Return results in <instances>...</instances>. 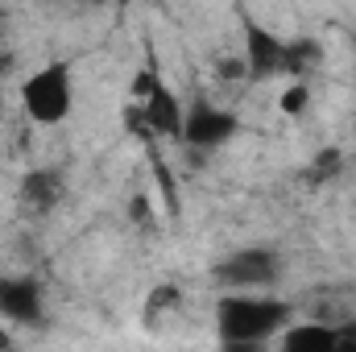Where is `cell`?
<instances>
[{"label":"cell","mask_w":356,"mask_h":352,"mask_svg":"<svg viewBox=\"0 0 356 352\" xmlns=\"http://www.w3.org/2000/svg\"><path fill=\"white\" fill-rule=\"evenodd\" d=\"M286 307L282 303H261V298H232L220 307V328L232 344H253V340H266L269 332L282 323Z\"/></svg>","instance_id":"6da1fadb"},{"label":"cell","mask_w":356,"mask_h":352,"mask_svg":"<svg viewBox=\"0 0 356 352\" xmlns=\"http://www.w3.org/2000/svg\"><path fill=\"white\" fill-rule=\"evenodd\" d=\"M25 108L42 120V125H54L67 108H71V91H67V79L58 67H46L42 75H33L25 83Z\"/></svg>","instance_id":"7a4b0ae2"},{"label":"cell","mask_w":356,"mask_h":352,"mask_svg":"<svg viewBox=\"0 0 356 352\" xmlns=\"http://www.w3.org/2000/svg\"><path fill=\"white\" fill-rule=\"evenodd\" d=\"M344 336L340 332H332V328H315V323H298V328H290L277 344H286V349H298V344H311V349H332V344H340Z\"/></svg>","instance_id":"3957f363"}]
</instances>
